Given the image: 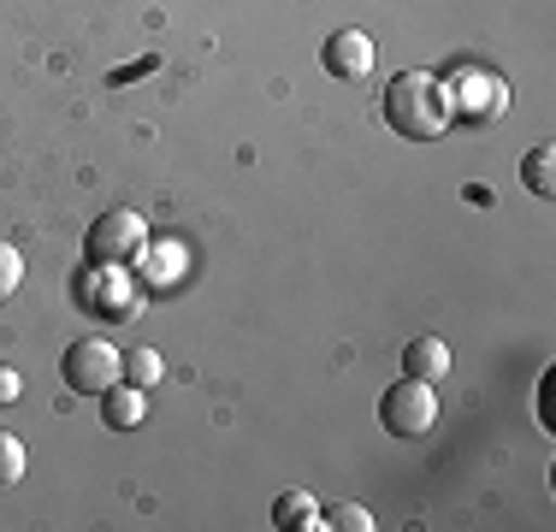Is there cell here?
<instances>
[{
	"mask_svg": "<svg viewBox=\"0 0 556 532\" xmlns=\"http://www.w3.org/2000/svg\"><path fill=\"white\" fill-rule=\"evenodd\" d=\"M386 125L408 142H432L450 125V101H444V77L432 72H396L386 84Z\"/></svg>",
	"mask_w": 556,
	"mask_h": 532,
	"instance_id": "obj_1",
	"label": "cell"
},
{
	"mask_svg": "<svg viewBox=\"0 0 556 532\" xmlns=\"http://www.w3.org/2000/svg\"><path fill=\"white\" fill-rule=\"evenodd\" d=\"M142 249H149V225H142V213H130V207L96 213V225H89V237H84L89 266H137Z\"/></svg>",
	"mask_w": 556,
	"mask_h": 532,
	"instance_id": "obj_2",
	"label": "cell"
},
{
	"mask_svg": "<svg viewBox=\"0 0 556 532\" xmlns=\"http://www.w3.org/2000/svg\"><path fill=\"white\" fill-rule=\"evenodd\" d=\"M444 101H450V118H468V125H492L509 106V84L485 65H462V72L444 77Z\"/></svg>",
	"mask_w": 556,
	"mask_h": 532,
	"instance_id": "obj_3",
	"label": "cell"
},
{
	"mask_svg": "<svg viewBox=\"0 0 556 532\" xmlns=\"http://www.w3.org/2000/svg\"><path fill=\"white\" fill-rule=\"evenodd\" d=\"M60 379H65V391H77V396H101L108 384L125 379V355H118L108 338H77L72 350L60 355Z\"/></svg>",
	"mask_w": 556,
	"mask_h": 532,
	"instance_id": "obj_4",
	"label": "cell"
},
{
	"mask_svg": "<svg viewBox=\"0 0 556 532\" xmlns=\"http://www.w3.org/2000/svg\"><path fill=\"white\" fill-rule=\"evenodd\" d=\"M379 426H386L391 438H427L432 426H439V396H432V384L403 372V379L379 396Z\"/></svg>",
	"mask_w": 556,
	"mask_h": 532,
	"instance_id": "obj_5",
	"label": "cell"
},
{
	"mask_svg": "<svg viewBox=\"0 0 556 532\" xmlns=\"http://www.w3.org/2000/svg\"><path fill=\"white\" fill-rule=\"evenodd\" d=\"M374 60H379V48H374V36H362V30H332V36H326V48H320V65L332 77H343V84L367 77V72H374Z\"/></svg>",
	"mask_w": 556,
	"mask_h": 532,
	"instance_id": "obj_6",
	"label": "cell"
},
{
	"mask_svg": "<svg viewBox=\"0 0 556 532\" xmlns=\"http://www.w3.org/2000/svg\"><path fill=\"white\" fill-rule=\"evenodd\" d=\"M130 278L125 266H89L84 273V302L89 308H108V314H130Z\"/></svg>",
	"mask_w": 556,
	"mask_h": 532,
	"instance_id": "obj_7",
	"label": "cell"
},
{
	"mask_svg": "<svg viewBox=\"0 0 556 532\" xmlns=\"http://www.w3.org/2000/svg\"><path fill=\"white\" fill-rule=\"evenodd\" d=\"M137 273H142V284L172 290V284H178V273H184V243H172V237H149V249L137 255Z\"/></svg>",
	"mask_w": 556,
	"mask_h": 532,
	"instance_id": "obj_8",
	"label": "cell"
},
{
	"mask_svg": "<svg viewBox=\"0 0 556 532\" xmlns=\"http://www.w3.org/2000/svg\"><path fill=\"white\" fill-rule=\"evenodd\" d=\"M142 415H149V391H137V384H125V379L101 391V420H108L113 432H137Z\"/></svg>",
	"mask_w": 556,
	"mask_h": 532,
	"instance_id": "obj_9",
	"label": "cell"
},
{
	"mask_svg": "<svg viewBox=\"0 0 556 532\" xmlns=\"http://www.w3.org/2000/svg\"><path fill=\"white\" fill-rule=\"evenodd\" d=\"M403 372L408 379H444L450 372V343L444 338H408L403 343Z\"/></svg>",
	"mask_w": 556,
	"mask_h": 532,
	"instance_id": "obj_10",
	"label": "cell"
},
{
	"mask_svg": "<svg viewBox=\"0 0 556 532\" xmlns=\"http://www.w3.org/2000/svg\"><path fill=\"white\" fill-rule=\"evenodd\" d=\"M273 527H285V532H320V503L308 497V491H285V497L273 503Z\"/></svg>",
	"mask_w": 556,
	"mask_h": 532,
	"instance_id": "obj_11",
	"label": "cell"
},
{
	"mask_svg": "<svg viewBox=\"0 0 556 532\" xmlns=\"http://www.w3.org/2000/svg\"><path fill=\"white\" fill-rule=\"evenodd\" d=\"M521 183L533 195H556V149L551 142H533V149L521 154Z\"/></svg>",
	"mask_w": 556,
	"mask_h": 532,
	"instance_id": "obj_12",
	"label": "cell"
},
{
	"mask_svg": "<svg viewBox=\"0 0 556 532\" xmlns=\"http://www.w3.org/2000/svg\"><path fill=\"white\" fill-rule=\"evenodd\" d=\"M161 355L154 350H130L125 355V384H137V391H149V384H161Z\"/></svg>",
	"mask_w": 556,
	"mask_h": 532,
	"instance_id": "obj_13",
	"label": "cell"
},
{
	"mask_svg": "<svg viewBox=\"0 0 556 532\" xmlns=\"http://www.w3.org/2000/svg\"><path fill=\"white\" fill-rule=\"evenodd\" d=\"M320 521L332 532H374V515L362 503H332V509H320Z\"/></svg>",
	"mask_w": 556,
	"mask_h": 532,
	"instance_id": "obj_14",
	"label": "cell"
},
{
	"mask_svg": "<svg viewBox=\"0 0 556 532\" xmlns=\"http://www.w3.org/2000/svg\"><path fill=\"white\" fill-rule=\"evenodd\" d=\"M24 479V444L12 432H0V485H18Z\"/></svg>",
	"mask_w": 556,
	"mask_h": 532,
	"instance_id": "obj_15",
	"label": "cell"
},
{
	"mask_svg": "<svg viewBox=\"0 0 556 532\" xmlns=\"http://www.w3.org/2000/svg\"><path fill=\"white\" fill-rule=\"evenodd\" d=\"M18 273H24L18 249H12V243H0V296H12V290H18Z\"/></svg>",
	"mask_w": 556,
	"mask_h": 532,
	"instance_id": "obj_16",
	"label": "cell"
},
{
	"mask_svg": "<svg viewBox=\"0 0 556 532\" xmlns=\"http://www.w3.org/2000/svg\"><path fill=\"white\" fill-rule=\"evenodd\" d=\"M12 396H18V372L0 367V403H12Z\"/></svg>",
	"mask_w": 556,
	"mask_h": 532,
	"instance_id": "obj_17",
	"label": "cell"
}]
</instances>
